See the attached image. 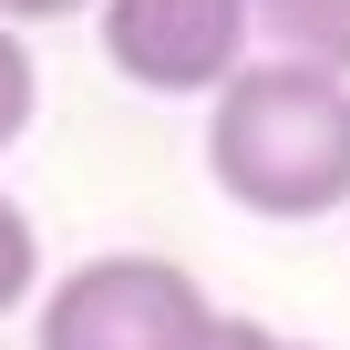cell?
<instances>
[{"label": "cell", "mask_w": 350, "mask_h": 350, "mask_svg": "<svg viewBox=\"0 0 350 350\" xmlns=\"http://www.w3.org/2000/svg\"><path fill=\"white\" fill-rule=\"evenodd\" d=\"M206 175L227 206L268 227L340 217L350 206V83L299 72V62H247L206 113Z\"/></svg>", "instance_id": "cell-1"}, {"label": "cell", "mask_w": 350, "mask_h": 350, "mask_svg": "<svg viewBox=\"0 0 350 350\" xmlns=\"http://www.w3.org/2000/svg\"><path fill=\"white\" fill-rule=\"evenodd\" d=\"M206 319H217V299L196 288V268H175L154 247H113L42 288L31 350H196Z\"/></svg>", "instance_id": "cell-2"}, {"label": "cell", "mask_w": 350, "mask_h": 350, "mask_svg": "<svg viewBox=\"0 0 350 350\" xmlns=\"http://www.w3.org/2000/svg\"><path fill=\"white\" fill-rule=\"evenodd\" d=\"M93 42L134 93H165V103H186V93L217 103L258 52L247 42V0H103Z\"/></svg>", "instance_id": "cell-3"}, {"label": "cell", "mask_w": 350, "mask_h": 350, "mask_svg": "<svg viewBox=\"0 0 350 350\" xmlns=\"http://www.w3.org/2000/svg\"><path fill=\"white\" fill-rule=\"evenodd\" d=\"M247 42H258V62L350 83V0H247Z\"/></svg>", "instance_id": "cell-4"}, {"label": "cell", "mask_w": 350, "mask_h": 350, "mask_svg": "<svg viewBox=\"0 0 350 350\" xmlns=\"http://www.w3.org/2000/svg\"><path fill=\"white\" fill-rule=\"evenodd\" d=\"M42 299V227H31V206L0 186V319L11 309H31Z\"/></svg>", "instance_id": "cell-5"}, {"label": "cell", "mask_w": 350, "mask_h": 350, "mask_svg": "<svg viewBox=\"0 0 350 350\" xmlns=\"http://www.w3.org/2000/svg\"><path fill=\"white\" fill-rule=\"evenodd\" d=\"M31 113H42V62H31V42L11 21H0V154L31 134Z\"/></svg>", "instance_id": "cell-6"}, {"label": "cell", "mask_w": 350, "mask_h": 350, "mask_svg": "<svg viewBox=\"0 0 350 350\" xmlns=\"http://www.w3.org/2000/svg\"><path fill=\"white\" fill-rule=\"evenodd\" d=\"M196 350H299V340H278L268 319H237V309H217V319L196 329Z\"/></svg>", "instance_id": "cell-7"}, {"label": "cell", "mask_w": 350, "mask_h": 350, "mask_svg": "<svg viewBox=\"0 0 350 350\" xmlns=\"http://www.w3.org/2000/svg\"><path fill=\"white\" fill-rule=\"evenodd\" d=\"M72 11H103V0H0V21L31 31V21H72Z\"/></svg>", "instance_id": "cell-8"}]
</instances>
